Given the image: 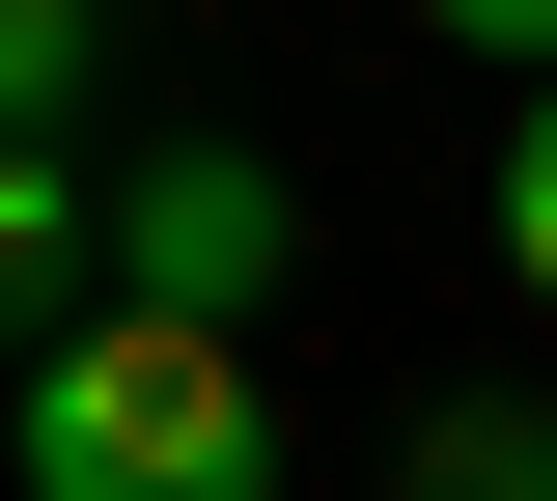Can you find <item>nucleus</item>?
<instances>
[{
    "label": "nucleus",
    "mask_w": 557,
    "mask_h": 501,
    "mask_svg": "<svg viewBox=\"0 0 557 501\" xmlns=\"http://www.w3.org/2000/svg\"><path fill=\"white\" fill-rule=\"evenodd\" d=\"M28 501H278V390H251V335H168V306L28 335Z\"/></svg>",
    "instance_id": "1"
},
{
    "label": "nucleus",
    "mask_w": 557,
    "mask_h": 501,
    "mask_svg": "<svg viewBox=\"0 0 557 501\" xmlns=\"http://www.w3.org/2000/svg\"><path fill=\"white\" fill-rule=\"evenodd\" d=\"M278 279H307V196H278L251 140H168V167H112V306H168V335H251Z\"/></svg>",
    "instance_id": "2"
},
{
    "label": "nucleus",
    "mask_w": 557,
    "mask_h": 501,
    "mask_svg": "<svg viewBox=\"0 0 557 501\" xmlns=\"http://www.w3.org/2000/svg\"><path fill=\"white\" fill-rule=\"evenodd\" d=\"M84 251H112V196H84V167H0V279H28V335H84Z\"/></svg>",
    "instance_id": "3"
},
{
    "label": "nucleus",
    "mask_w": 557,
    "mask_h": 501,
    "mask_svg": "<svg viewBox=\"0 0 557 501\" xmlns=\"http://www.w3.org/2000/svg\"><path fill=\"white\" fill-rule=\"evenodd\" d=\"M502 279L557 306V84H530V140H502Z\"/></svg>",
    "instance_id": "4"
},
{
    "label": "nucleus",
    "mask_w": 557,
    "mask_h": 501,
    "mask_svg": "<svg viewBox=\"0 0 557 501\" xmlns=\"http://www.w3.org/2000/svg\"><path fill=\"white\" fill-rule=\"evenodd\" d=\"M84 57H112L84 0H0V84H28V112H84Z\"/></svg>",
    "instance_id": "5"
},
{
    "label": "nucleus",
    "mask_w": 557,
    "mask_h": 501,
    "mask_svg": "<svg viewBox=\"0 0 557 501\" xmlns=\"http://www.w3.org/2000/svg\"><path fill=\"white\" fill-rule=\"evenodd\" d=\"M418 28H474V57H530V84H557V0H418Z\"/></svg>",
    "instance_id": "6"
}]
</instances>
